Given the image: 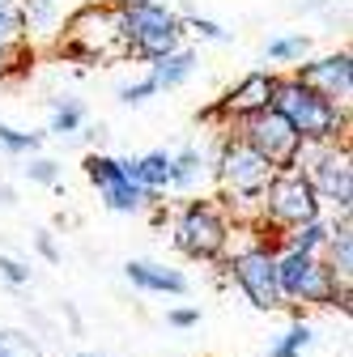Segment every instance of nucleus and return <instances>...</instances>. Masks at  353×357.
Wrapping results in <instances>:
<instances>
[{"label": "nucleus", "mask_w": 353, "mask_h": 357, "mask_svg": "<svg viewBox=\"0 0 353 357\" xmlns=\"http://www.w3.org/2000/svg\"><path fill=\"white\" fill-rule=\"evenodd\" d=\"M119 13L123 60L158 64L174 47H183V22L166 0H111Z\"/></svg>", "instance_id": "nucleus-2"}, {"label": "nucleus", "mask_w": 353, "mask_h": 357, "mask_svg": "<svg viewBox=\"0 0 353 357\" xmlns=\"http://www.w3.org/2000/svg\"><path fill=\"white\" fill-rule=\"evenodd\" d=\"M209 183V153L200 145H183L170 153V188L166 192H179V196H196Z\"/></svg>", "instance_id": "nucleus-14"}, {"label": "nucleus", "mask_w": 353, "mask_h": 357, "mask_svg": "<svg viewBox=\"0 0 353 357\" xmlns=\"http://www.w3.org/2000/svg\"><path fill=\"white\" fill-rule=\"evenodd\" d=\"M22 9L17 0H0V43H22Z\"/></svg>", "instance_id": "nucleus-29"}, {"label": "nucleus", "mask_w": 353, "mask_h": 357, "mask_svg": "<svg viewBox=\"0 0 353 357\" xmlns=\"http://www.w3.org/2000/svg\"><path fill=\"white\" fill-rule=\"evenodd\" d=\"M0 149L13 153V158H30L43 149V132H26V128H13L0 119Z\"/></svg>", "instance_id": "nucleus-25"}, {"label": "nucleus", "mask_w": 353, "mask_h": 357, "mask_svg": "<svg viewBox=\"0 0 353 357\" xmlns=\"http://www.w3.org/2000/svg\"><path fill=\"white\" fill-rule=\"evenodd\" d=\"M320 259L336 273V281L353 277V221H349V213H336L328 221V243H324Z\"/></svg>", "instance_id": "nucleus-15"}, {"label": "nucleus", "mask_w": 353, "mask_h": 357, "mask_svg": "<svg viewBox=\"0 0 353 357\" xmlns=\"http://www.w3.org/2000/svg\"><path fill=\"white\" fill-rule=\"evenodd\" d=\"M115 98H119L123 107H141V102L158 98V85H153V77L145 73V77H137V81H123V85H115Z\"/></svg>", "instance_id": "nucleus-28"}, {"label": "nucleus", "mask_w": 353, "mask_h": 357, "mask_svg": "<svg viewBox=\"0 0 353 357\" xmlns=\"http://www.w3.org/2000/svg\"><path fill=\"white\" fill-rule=\"evenodd\" d=\"M273 111L290 119V128L298 132L302 145H340V141H349V107L320 98L315 89H306L290 73H277Z\"/></svg>", "instance_id": "nucleus-3"}, {"label": "nucleus", "mask_w": 353, "mask_h": 357, "mask_svg": "<svg viewBox=\"0 0 353 357\" xmlns=\"http://www.w3.org/2000/svg\"><path fill=\"white\" fill-rule=\"evenodd\" d=\"M123 170L132 183H141L145 192H166L170 188V153L166 149H149L137 158H123Z\"/></svg>", "instance_id": "nucleus-17"}, {"label": "nucleus", "mask_w": 353, "mask_h": 357, "mask_svg": "<svg viewBox=\"0 0 353 357\" xmlns=\"http://www.w3.org/2000/svg\"><path fill=\"white\" fill-rule=\"evenodd\" d=\"M26 178L38 188H60V178H64V166L56 158H43V153H30L26 158Z\"/></svg>", "instance_id": "nucleus-27"}, {"label": "nucleus", "mask_w": 353, "mask_h": 357, "mask_svg": "<svg viewBox=\"0 0 353 357\" xmlns=\"http://www.w3.org/2000/svg\"><path fill=\"white\" fill-rule=\"evenodd\" d=\"M170 243L183 259L217 264V259L230 255L234 221H230V213L222 204H217V196H192L170 217Z\"/></svg>", "instance_id": "nucleus-4"}, {"label": "nucleus", "mask_w": 353, "mask_h": 357, "mask_svg": "<svg viewBox=\"0 0 353 357\" xmlns=\"http://www.w3.org/2000/svg\"><path fill=\"white\" fill-rule=\"evenodd\" d=\"M196 68H200V52L183 43V47H174V52L162 56L158 64H149V77H153V85H158V94H166V89L188 85V81L196 77Z\"/></svg>", "instance_id": "nucleus-16"}, {"label": "nucleus", "mask_w": 353, "mask_h": 357, "mask_svg": "<svg viewBox=\"0 0 353 357\" xmlns=\"http://www.w3.org/2000/svg\"><path fill=\"white\" fill-rule=\"evenodd\" d=\"M0 281L13 285V289L30 285V264H26V259H17V255H0Z\"/></svg>", "instance_id": "nucleus-30"}, {"label": "nucleus", "mask_w": 353, "mask_h": 357, "mask_svg": "<svg viewBox=\"0 0 353 357\" xmlns=\"http://www.w3.org/2000/svg\"><path fill=\"white\" fill-rule=\"evenodd\" d=\"M77 357H103V353H77Z\"/></svg>", "instance_id": "nucleus-37"}, {"label": "nucleus", "mask_w": 353, "mask_h": 357, "mask_svg": "<svg viewBox=\"0 0 353 357\" xmlns=\"http://www.w3.org/2000/svg\"><path fill=\"white\" fill-rule=\"evenodd\" d=\"M273 89H277V68H255V73H243L222 98H213L209 107L196 111V123L209 128V132H230L234 123L260 115L273 107Z\"/></svg>", "instance_id": "nucleus-6"}, {"label": "nucleus", "mask_w": 353, "mask_h": 357, "mask_svg": "<svg viewBox=\"0 0 353 357\" xmlns=\"http://www.w3.org/2000/svg\"><path fill=\"white\" fill-rule=\"evenodd\" d=\"M81 137H85V145H103V137H107V123H94V128H85Z\"/></svg>", "instance_id": "nucleus-34"}, {"label": "nucleus", "mask_w": 353, "mask_h": 357, "mask_svg": "<svg viewBox=\"0 0 353 357\" xmlns=\"http://www.w3.org/2000/svg\"><path fill=\"white\" fill-rule=\"evenodd\" d=\"M123 277L145 289V294H162V298H183L188 294V277L170 264H158V259H128L123 264Z\"/></svg>", "instance_id": "nucleus-12"}, {"label": "nucleus", "mask_w": 353, "mask_h": 357, "mask_svg": "<svg viewBox=\"0 0 353 357\" xmlns=\"http://www.w3.org/2000/svg\"><path fill=\"white\" fill-rule=\"evenodd\" d=\"M34 251L47 259V264H60V259H64V255H60V243H56L52 230H38V234H34Z\"/></svg>", "instance_id": "nucleus-31"}, {"label": "nucleus", "mask_w": 353, "mask_h": 357, "mask_svg": "<svg viewBox=\"0 0 353 357\" xmlns=\"http://www.w3.org/2000/svg\"><path fill=\"white\" fill-rule=\"evenodd\" d=\"M332 5H336V0H298V9H302V13H328Z\"/></svg>", "instance_id": "nucleus-33"}, {"label": "nucleus", "mask_w": 353, "mask_h": 357, "mask_svg": "<svg viewBox=\"0 0 353 357\" xmlns=\"http://www.w3.org/2000/svg\"><path fill=\"white\" fill-rule=\"evenodd\" d=\"M290 77L302 81L306 89H315L320 98L349 107V98H353V52L340 47V52H328V56H306L290 68Z\"/></svg>", "instance_id": "nucleus-11"}, {"label": "nucleus", "mask_w": 353, "mask_h": 357, "mask_svg": "<svg viewBox=\"0 0 353 357\" xmlns=\"http://www.w3.org/2000/svg\"><path fill=\"white\" fill-rule=\"evenodd\" d=\"M34 56L38 47H30V43H0V81H22L30 68H34Z\"/></svg>", "instance_id": "nucleus-22"}, {"label": "nucleus", "mask_w": 353, "mask_h": 357, "mask_svg": "<svg viewBox=\"0 0 353 357\" xmlns=\"http://www.w3.org/2000/svg\"><path fill=\"white\" fill-rule=\"evenodd\" d=\"M81 170H85V178L103 192V188H111L115 178H123L128 170H123V158H115V153H85V162H81Z\"/></svg>", "instance_id": "nucleus-23"}, {"label": "nucleus", "mask_w": 353, "mask_h": 357, "mask_svg": "<svg viewBox=\"0 0 353 357\" xmlns=\"http://www.w3.org/2000/svg\"><path fill=\"white\" fill-rule=\"evenodd\" d=\"M315 217H324V200L315 196L311 178L302 170H281L269 178V188L260 196V221H269L277 230H294Z\"/></svg>", "instance_id": "nucleus-8"}, {"label": "nucleus", "mask_w": 353, "mask_h": 357, "mask_svg": "<svg viewBox=\"0 0 353 357\" xmlns=\"http://www.w3.org/2000/svg\"><path fill=\"white\" fill-rule=\"evenodd\" d=\"M17 9H22V34L30 47H52L64 22L60 0H17Z\"/></svg>", "instance_id": "nucleus-13"}, {"label": "nucleus", "mask_w": 353, "mask_h": 357, "mask_svg": "<svg viewBox=\"0 0 353 357\" xmlns=\"http://www.w3.org/2000/svg\"><path fill=\"white\" fill-rule=\"evenodd\" d=\"M217 264L234 277V285L243 289V298L255 310H285V298H281V285H277V255L243 243L234 255L217 259Z\"/></svg>", "instance_id": "nucleus-10"}, {"label": "nucleus", "mask_w": 353, "mask_h": 357, "mask_svg": "<svg viewBox=\"0 0 353 357\" xmlns=\"http://www.w3.org/2000/svg\"><path fill=\"white\" fill-rule=\"evenodd\" d=\"M230 132H234L243 145H251V149H255L264 162H269L277 174H281V170H298L302 141H298V132L290 128V119L277 115L273 107H269V111H260V115H251V119H243V123H234Z\"/></svg>", "instance_id": "nucleus-9"}, {"label": "nucleus", "mask_w": 353, "mask_h": 357, "mask_svg": "<svg viewBox=\"0 0 353 357\" xmlns=\"http://www.w3.org/2000/svg\"><path fill=\"white\" fill-rule=\"evenodd\" d=\"M298 170L311 178V188H315V196L324 204H332L336 213H353V158H349V141H340V145H302Z\"/></svg>", "instance_id": "nucleus-7"}, {"label": "nucleus", "mask_w": 353, "mask_h": 357, "mask_svg": "<svg viewBox=\"0 0 353 357\" xmlns=\"http://www.w3.org/2000/svg\"><path fill=\"white\" fill-rule=\"evenodd\" d=\"M0 357H17L13 353V332H0Z\"/></svg>", "instance_id": "nucleus-36"}, {"label": "nucleus", "mask_w": 353, "mask_h": 357, "mask_svg": "<svg viewBox=\"0 0 353 357\" xmlns=\"http://www.w3.org/2000/svg\"><path fill=\"white\" fill-rule=\"evenodd\" d=\"M81 128H85V102L73 98V94H56L52 98V123H47V132H52V137H77Z\"/></svg>", "instance_id": "nucleus-21"}, {"label": "nucleus", "mask_w": 353, "mask_h": 357, "mask_svg": "<svg viewBox=\"0 0 353 357\" xmlns=\"http://www.w3.org/2000/svg\"><path fill=\"white\" fill-rule=\"evenodd\" d=\"M9 204H17V192L9 183H0V208H9Z\"/></svg>", "instance_id": "nucleus-35"}, {"label": "nucleus", "mask_w": 353, "mask_h": 357, "mask_svg": "<svg viewBox=\"0 0 353 357\" xmlns=\"http://www.w3.org/2000/svg\"><path fill=\"white\" fill-rule=\"evenodd\" d=\"M166 324H170V328H179V332L196 328V324H200V306H174L170 315H166Z\"/></svg>", "instance_id": "nucleus-32"}, {"label": "nucleus", "mask_w": 353, "mask_h": 357, "mask_svg": "<svg viewBox=\"0 0 353 357\" xmlns=\"http://www.w3.org/2000/svg\"><path fill=\"white\" fill-rule=\"evenodd\" d=\"M311 340H315V328L306 324V319H294V324H290V332L273 344V353H269V357H302L306 349H311Z\"/></svg>", "instance_id": "nucleus-26"}, {"label": "nucleus", "mask_w": 353, "mask_h": 357, "mask_svg": "<svg viewBox=\"0 0 353 357\" xmlns=\"http://www.w3.org/2000/svg\"><path fill=\"white\" fill-rule=\"evenodd\" d=\"M277 285H281L285 306H336L340 315H349L353 289H349V281H336V273L320 255L281 251L277 255Z\"/></svg>", "instance_id": "nucleus-5"}, {"label": "nucleus", "mask_w": 353, "mask_h": 357, "mask_svg": "<svg viewBox=\"0 0 353 357\" xmlns=\"http://www.w3.org/2000/svg\"><path fill=\"white\" fill-rule=\"evenodd\" d=\"M98 196H103V204H107L111 213H145V208H149V192H145L141 183H132L128 174L115 178L111 188H103Z\"/></svg>", "instance_id": "nucleus-20"}, {"label": "nucleus", "mask_w": 353, "mask_h": 357, "mask_svg": "<svg viewBox=\"0 0 353 357\" xmlns=\"http://www.w3.org/2000/svg\"><path fill=\"white\" fill-rule=\"evenodd\" d=\"M52 52L68 64H107V60H123V43H119V13L111 0H85L77 5L64 22L60 34L52 43Z\"/></svg>", "instance_id": "nucleus-1"}, {"label": "nucleus", "mask_w": 353, "mask_h": 357, "mask_svg": "<svg viewBox=\"0 0 353 357\" xmlns=\"http://www.w3.org/2000/svg\"><path fill=\"white\" fill-rule=\"evenodd\" d=\"M179 13V22H183V34L192 30L196 38H204V43H230L234 38V30H226L222 22H213V17H200L192 5H183V9H174Z\"/></svg>", "instance_id": "nucleus-24"}, {"label": "nucleus", "mask_w": 353, "mask_h": 357, "mask_svg": "<svg viewBox=\"0 0 353 357\" xmlns=\"http://www.w3.org/2000/svg\"><path fill=\"white\" fill-rule=\"evenodd\" d=\"M324 243H328V217L302 221V226H294V230L281 234V251H298V255H320Z\"/></svg>", "instance_id": "nucleus-18"}, {"label": "nucleus", "mask_w": 353, "mask_h": 357, "mask_svg": "<svg viewBox=\"0 0 353 357\" xmlns=\"http://www.w3.org/2000/svg\"><path fill=\"white\" fill-rule=\"evenodd\" d=\"M306 56H311V34H302V30L277 34V38H269V47H264V60H269V64H281L285 73H290L298 60H306Z\"/></svg>", "instance_id": "nucleus-19"}]
</instances>
